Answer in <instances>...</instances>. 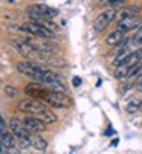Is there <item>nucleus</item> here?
I'll use <instances>...</instances> for the list:
<instances>
[{
    "instance_id": "1",
    "label": "nucleus",
    "mask_w": 142,
    "mask_h": 154,
    "mask_svg": "<svg viewBox=\"0 0 142 154\" xmlns=\"http://www.w3.org/2000/svg\"><path fill=\"white\" fill-rule=\"evenodd\" d=\"M46 105H51L55 108H67L72 105V99H70L66 92H52V90H46L43 98L40 99Z\"/></svg>"
},
{
    "instance_id": "2",
    "label": "nucleus",
    "mask_w": 142,
    "mask_h": 154,
    "mask_svg": "<svg viewBox=\"0 0 142 154\" xmlns=\"http://www.w3.org/2000/svg\"><path fill=\"white\" fill-rule=\"evenodd\" d=\"M9 130L11 133L15 136V140H18V145L21 148H28L31 146V142H29V136H31V131L23 125V122L17 118H12L9 121Z\"/></svg>"
},
{
    "instance_id": "3",
    "label": "nucleus",
    "mask_w": 142,
    "mask_h": 154,
    "mask_svg": "<svg viewBox=\"0 0 142 154\" xmlns=\"http://www.w3.org/2000/svg\"><path fill=\"white\" fill-rule=\"evenodd\" d=\"M26 14L32 20H52L60 12L55 8H52V6H47V5H43V3H37V5L28 6L26 8Z\"/></svg>"
},
{
    "instance_id": "4",
    "label": "nucleus",
    "mask_w": 142,
    "mask_h": 154,
    "mask_svg": "<svg viewBox=\"0 0 142 154\" xmlns=\"http://www.w3.org/2000/svg\"><path fill=\"white\" fill-rule=\"evenodd\" d=\"M20 29L23 32H26L29 35H34V37H38V38H54V35H55V32L49 31L47 28H44L41 23H38V21H35V20L23 23L20 26Z\"/></svg>"
},
{
    "instance_id": "5",
    "label": "nucleus",
    "mask_w": 142,
    "mask_h": 154,
    "mask_svg": "<svg viewBox=\"0 0 142 154\" xmlns=\"http://www.w3.org/2000/svg\"><path fill=\"white\" fill-rule=\"evenodd\" d=\"M118 15V9L116 8H107L104 12H101L93 21V29L95 32H104L112 23L113 20Z\"/></svg>"
},
{
    "instance_id": "6",
    "label": "nucleus",
    "mask_w": 142,
    "mask_h": 154,
    "mask_svg": "<svg viewBox=\"0 0 142 154\" xmlns=\"http://www.w3.org/2000/svg\"><path fill=\"white\" fill-rule=\"evenodd\" d=\"M11 46L21 55L25 57L26 60H35L38 57V49L32 45V43L26 41V40H21V38H17V40H12L11 41Z\"/></svg>"
},
{
    "instance_id": "7",
    "label": "nucleus",
    "mask_w": 142,
    "mask_h": 154,
    "mask_svg": "<svg viewBox=\"0 0 142 154\" xmlns=\"http://www.w3.org/2000/svg\"><path fill=\"white\" fill-rule=\"evenodd\" d=\"M47 105L44 102H41L40 99H35V98H29V99H23L17 104V108L23 113H31L34 116H37L43 108H46Z\"/></svg>"
},
{
    "instance_id": "8",
    "label": "nucleus",
    "mask_w": 142,
    "mask_h": 154,
    "mask_svg": "<svg viewBox=\"0 0 142 154\" xmlns=\"http://www.w3.org/2000/svg\"><path fill=\"white\" fill-rule=\"evenodd\" d=\"M142 23V20L139 15H130V17H124V18H119V21H118L116 25V29L121 31L122 34H127L133 29H137Z\"/></svg>"
},
{
    "instance_id": "9",
    "label": "nucleus",
    "mask_w": 142,
    "mask_h": 154,
    "mask_svg": "<svg viewBox=\"0 0 142 154\" xmlns=\"http://www.w3.org/2000/svg\"><path fill=\"white\" fill-rule=\"evenodd\" d=\"M21 122H23V125H25L31 131V133H43V131H46V124L40 118H37L34 115L23 118Z\"/></svg>"
},
{
    "instance_id": "10",
    "label": "nucleus",
    "mask_w": 142,
    "mask_h": 154,
    "mask_svg": "<svg viewBox=\"0 0 142 154\" xmlns=\"http://www.w3.org/2000/svg\"><path fill=\"white\" fill-rule=\"evenodd\" d=\"M47 89H44V87L40 84V82H31L25 87V93L29 96V98H35V99H41L43 95L46 93Z\"/></svg>"
},
{
    "instance_id": "11",
    "label": "nucleus",
    "mask_w": 142,
    "mask_h": 154,
    "mask_svg": "<svg viewBox=\"0 0 142 154\" xmlns=\"http://www.w3.org/2000/svg\"><path fill=\"white\" fill-rule=\"evenodd\" d=\"M29 142H31V146H34L35 149H38V151H41V152L47 151V140L43 139V137L40 136V133H31Z\"/></svg>"
},
{
    "instance_id": "12",
    "label": "nucleus",
    "mask_w": 142,
    "mask_h": 154,
    "mask_svg": "<svg viewBox=\"0 0 142 154\" xmlns=\"http://www.w3.org/2000/svg\"><path fill=\"white\" fill-rule=\"evenodd\" d=\"M37 118H40L46 125H49V124H55V122H57V116H55V113L52 112L51 108H47V107L41 110V112L37 115Z\"/></svg>"
},
{
    "instance_id": "13",
    "label": "nucleus",
    "mask_w": 142,
    "mask_h": 154,
    "mask_svg": "<svg viewBox=\"0 0 142 154\" xmlns=\"http://www.w3.org/2000/svg\"><path fill=\"white\" fill-rule=\"evenodd\" d=\"M142 61V48L133 51V52H128V55L125 57V60L121 63V64H125V66H133L136 63Z\"/></svg>"
},
{
    "instance_id": "14",
    "label": "nucleus",
    "mask_w": 142,
    "mask_h": 154,
    "mask_svg": "<svg viewBox=\"0 0 142 154\" xmlns=\"http://www.w3.org/2000/svg\"><path fill=\"white\" fill-rule=\"evenodd\" d=\"M0 142H2V145L8 149V148H15V136L11 133V131H3L2 134H0Z\"/></svg>"
},
{
    "instance_id": "15",
    "label": "nucleus",
    "mask_w": 142,
    "mask_h": 154,
    "mask_svg": "<svg viewBox=\"0 0 142 154\" xmlns=\"http://www.w3.org/2000/svg\"><path fill=\"white\" fill-rule=\"evenodd\" d=\"M125 37H124V34L121 32V31H113V32H110L109 35H107V38H106V43L109 46H118L119 43L124 40Z\"/></svg>"
},
{
    "instance_id": "16",
    "label": "nucleus",
    "mask_w": 142,
    "mask_h": 154,
    "mask_svg": "<svg viewBox=\"0 0 142 154\" xmlns=\"http://www.w3.org/2000/svg\"><path fill=\"white\" fill-rule=\"evenodd\" d=\"M128 69H130V66H125V64L115 66V78H116V79H124V78H127Z\"/></svg>"
},
{
    "instance_id": "17",
    "label": "nucleus",
    "mask_w": 142,
    "mask_h": 154,
    "mask_svg": "<svg viewBox=\"0 0 142 154\" xmlns=\"http://www.w3.org/2000/svg\"><path fill=\"white\" fill-rule=\"evenodd\" d=\"M127 0H99V6H106V8H119L122 6Z\"/></svg>"
},
{
    "instance_id": "18",
    "label": "nucleus",
    "mask_w": 142,
    "mask_h": 154,
    "mask_svg": "<svg viewBox=\"0 0 142 154\" xmlns=\"http://www.w3.org/2000/svg\"><path fill=\"white\" fill-rule=\"evenodd\" d=\"M140 70H142V63L139 61V63H136V64L130 66V69H128V73H127V78H133V76L139 75V73H140Z\"/></svg>"
},
{
    "instance_id": "19",
    "label": "nucleus",
    "mask_w": 142,
    "mask_h": 154,
    "mask_svg": "<svg viewBox=\"0 0 142 154\" xmlns=\"http://www.w3.org/2000/svg\"><path fill=\"white\" fill-rule=\"evenodd\" d=\"M137 12H139V9H137V8H125V9H122V11L118 12V15H116V17L124 18V17H130V15H137Z\"/></svg>"
},
{
    "instance_id": "20",
    "label": "nucleus",
    "mask_w": 142,
    "mask_h": 154,
    "mask_svg": "<svg viewBox=\"0 0 142 154\" xmlns=\"http://www.w3.org/2000/svg\"><path fill=\"white\" fill-rule=\"evenodd\" d=\"M137 108H139V101H136V99L130 101V102L127 104V107H125L127 113H136V112H137Z\"/></svg>"
},
{
    "instance_id": "21",
    "label": "nucleus",
    "mask_w": 142,
    "mask_h": 154,
    "mask_svg": "<svg viewBox=\"0 0 142 154\" xmlns=\"http://www.w3.org/2000/svg\"><path fill=\"white\" fill-rule=\"evenodd\" d=\"M131 43H133V45H136V46L142 45V26H139V28H137V31H136L134 37L131 38Z\"/></svg>"
},
{
    "instance_id": "22",
    "label": "nucleus",
    "mask_w": 142,
    "mask_h": 154,
    "mask_svg": "<svg viewBox=\"0 0 142 154\" xmlns=\"http://www.w3.org/2000/svg\"><path fill=\"white\" fill-rule=\"evenodd\" d=\"M5 92H6V95L11 96V98H14V96L17 95V90L14 89L12 85H6V87H5Z\"/></svg>"
},
{
    "instance_id": "23",
    "label": "nucleus",
    "mask_w": 142,
    "mask_h": 154,
    "mask_svg": "<svg viewBox=\"0 0 142 154\" xmlns=\"http://www.w3.org/2000/svg\"><path fill=\"white\" fill-rule=\"evenodd\" d=\"M137 89L142 92V73H139V79H137Z\"/></svg>"
},
{
    "instance_id": "24",
    "label": "nucleus",
    "mask_w": 142,
    "mask_h": 154,
    "mask_svg": "<svg viewBox=\"0 0 142 154\" xmlns=\"http://www.w3.org/2000/svg\"><path fill=\"white\" fill-rule=\"evenodd\" d=\"M80 84H81V79H80L78 76H77V78H74V85H75V87H78Z\"/></svg>"
},
{
    "instance_id": "25",
    "label": "nucleus",
    "mask_w": 142,
    "mask_h": 154,
    "mask_svg": "<svg viewBox=\"0 0 142 154\" xmlns=\"http://www.w3.org/2000/svg\"><path fill=\"white\" fill-rule=\"evenodd\" d=\"M139 108H142V102H139Z\"/></svg>"
}]
</instances>
